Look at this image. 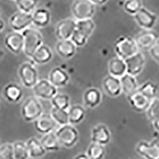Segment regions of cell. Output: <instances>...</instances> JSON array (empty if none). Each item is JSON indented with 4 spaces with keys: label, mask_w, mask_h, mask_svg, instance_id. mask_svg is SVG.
Segmentation results:
<instances>
[{
    "label": "cell",
    "mask_w": 159,
    "mask_h": 159,
    "mask_svg": "<svg viewBox=\"0 0 159 159\" xmlns=\"http://www.w3.org/2000/svg\"><path fill=\"white\" fill-rule=\"evenodd\" d=\"M53 52L52 49L45 45H41L34 53L30 60L35 65H45L52 61Z\"/></svg>",
    "instance_id": "obj_24"
},
{
    "label": "cell",
    "mask_w": 159,
    "mask_h": 159,
    "mask_svg": "<svg viewBox=\"0 0 159 159\" xmlns=\"http://www.w3.org/2000/svg\"><path fill=\"white\" fill-rule=\"evenodd\" d=\"M2 96L8 103H17L23 97V91L17 84L10 83L2 89Z\"/></svg>",
    "instance_id": "obj_20"
},
{
    "label": "cell",
    "mask_w": 159,
    "mask_h": 159,
    "mask_svg": "<svg viewBox=\"0 0 159 159\" xmlns=\"http://www.w3.org/2000/svg\"><path fill=\"white\" fill-rule=\"evenodd\" d=\"M2 54H3V52H2V50H1V49H0V57L2 56Z\"/></svg>",
    "instance_id": "obj_45"
},
{
    "label": "cell",
    "mask_w": 159,
    "mask_h": 159,
    "mask_svg": "<svg viewBox=\"0 0 159 159\" xmlns=\"http://www.w3.org/2000/svg\"><path fill=\"white\" fill-rule=\"evenodd\" d=\"M43 106L35 96L25 99L21 107V116L25 122L32 123L43 114Z\"/></svg>",
    "instance_id": "obj_4"
},
{
    "label": "cell",
    "mask_w": 159,
    "mask_h": 159,
    "mask_svg": "<svg viewBox=\"0 0 159 159\" xmlns=\"http://www.w3.org/2000/svg\"><path fill=\"white\" fill-rule=\"evenodd\" d=\"M102 86L103 92L110 97H118L123 93L120 78L108 75L103 78Z\"/></svg>",
    "instance_id": "obj_16"
},
{
    "label": "cell",
    "mask_w": 159,
    "mask_h": 159,
    "mask_svg": "<svg viewBox=\"0 0 159 159\" xmlns=\"http://www.w3.org/2000/svg\"><path fill=\"white\" fill-rule=\"evenodd\" d=\"M30 158L39 159L43 157L46 154L47 151L45 150L42 143L36 138H30L25 142Z\"/></svg>",
    "instance_id": "obj_26"
},
{
    "label": "cell",
    "mask_w": 159,
    "mask_h": 159,
    "mask_svg": "<svg viewBox=\"0 0 159 159\" xmlns=\"http://www.w3.org/2000/svg\"><path fill=\"white\" fill-rule=\"evenodd\" d=\"M152 125H153V127H154V130L157 133H159V117L156 118L155 119H154L153 121H151Z\"/></svg>",
    "instance_id": "obj_41"
},
{
    "label": "cell",
    "mask_w": 159,
    "mask_h": 159,
    "mask_svg": "<svg viewBox=\"0 0 159 159\" xmlns=\"http://www.w3.org/2000/svg\"><path fill=\"white\" fill-rule=\"evenodd\" d=\"M48 80L58 89L66 86L69 84L70 77L65 69L61 67H55L49 72Z\"/></svg>",
    "instance_id": "obj_22"
},
{
    "label": "cell",
    "mask_w": 159,
    "mask_h": 159,
    "mask_svg": "<svg viewBox=\"0 0 159 159\" xmlns=\"http://www.w3.org/2000/svg\"><path fill=\"white\" fill-rule=\"evenodd\" d=\"M15 159H30L29 150L25 142L17 141L13 143Z\"/></svg>",
    "instance_id": "obj_35"
},
{
    "label": "cell",
    "mask_w": 159,
    "mask_h": 159,
    "mask_svg": "<svg viewBox=\"0 0 159 159\" xmlns=\"http://www.w3.org/2000/svg\"><path fill=\"white\" fill-rule=\"evenodd\" d=\"M4 28H5V22H4L2 18H0V33L3 30Z\"/></svg>",
    "instance_id": "obj_44"
},
{
    "label": "cell",
    "mask_w": 159,
    "mask_h": 159,
    "mask_svg": "<svg viewBox=\"0 0 159 159\" xmlns=\"http://www.w3.org/2000/svg\"><path fill=\"white\" fill-rule=\"evenodd\" d=\"M33 61H26L20 65L18 76L23 87L33 89L38 81V72Z\"/></svg>",
    "instance_id": "obj_6"
},
{
    "label": "cell",
    "mask_w": 159,
    "mask_h": 159,
    "mask_svg": "<svg viewBox=\"0 0 159 159\" xmlns=\"http://www.w3.org/2000/svg\"><path fill=\"white\" fill-rule=\"evenodd\" d=\"M95 29H96V23L92 18L76 21L75 31L86 39L89 40L91 38L92 34L94 33Z\"/></svg>",
    "instance_id": "obj_27"
},
{
    "label": "cell",
    "mask_w": 159,
    "mask_h": 159,
    "mask_svg": "<svg viewBox=\"0 0 159 159\" xmlns=\"http://www.w3.org/2000/svg\"><path fill=\"white\" fill-rule=\"evenodd\" d=\"M15 2L18 11L32 14L38 7V0H15Z\"/></svg>",
    "instance_id": "obj_37"
},
{
    "label": "cell",
    "mask_w": 159,
    "mask_h": 159,
    "mask_svg": "<svg viewBox=\"0 0 159 159\" xmlns=\"http://www.w3.org/2000/svg\"><path fill=\"white\" fill-rule=\"evenodd\" d=\"M71 12L76 21L90 19L96 13V6L90 0H74L71 6Z\"/></svg>",
    "instance_id": "obj_5"
},
{
    "label": "cell",
    "mask_w": 159,
    "mask_h": 159,
    "mask_svg": "<svg viewBox=\"0 0 159 159\" xmlns=\"http://www.w3.org/2000/svg\"><path fill=\"white\" fill-rule=\"evenodd\" d=\"M123 7L125 12L134 16L143 7V0H124Z\"/></svg>",
    "instance_id": "obj_36"
},
{
    "label": "cell",
    "mask_w": 159,
    "mask_h": 159,
    "mask_svg": "<svg viewBox=\"0 0 159 159\" xmlns=\"http://www.w3.org/2000/svg\"><path fill=\"white\" fill-rule=\"evenodd\" d=\"M24 38L23 53L30 59L35 51L43 45L42 33L35 28L29 27L22 32Z\"/></svg>",
    "instance_id": "obj_1"
},
{
    "label": "cell",
    "mask_w": 159,
    "mask_h": 159,
    "mask_svg": "<svg viewBox=\"0 0 159 159\" xmlns=\"http://www.w3.org/2000/svg\"><path fill=\"white\" fill-rule=\"evenodd\" d=\"M127 65V73L137 76L143 72L146 65V57L143 52L139 51L133 56L125 60Z\"/></svg>",
    "instance_id": "obj_13"
},
{
    "label": "cell",
    "mask_w": 159,
    "mask_h": 159,
    "mask_svg": "<svg viewBox=\"0 0 159 159\" xmlns=\"http://www.w3.org/2000/svg\"><path fill=\"white\" fill-rule=\"evenodd\" d=\"M55 134L57 137L61 147L65 148H72L75 147L79 141V132L74 125L70 123L59 126V127L55 130Z\"/></svg>",
    "instance_id": "obj_2"
},
{
    "label": "cell",
    "mask_w": 159,
    "mask_h": 159,
    "mask_svg": "<svg viewBox=\"0 0 159 159\" xmlns=\"http://www.w3.org/2000/svg\"><path fill=\"white\" fill-rule=\"evenodd\" d=\"M8 24L13 31L22 33L32 25V15L18 11L10 17Z\"/></svg>",
    "instance_id": "obj_8"
},
{
    "label": "cell",
    "mask_w": 159,
    "mask_h": 159,
    "mask_svg": "<svg viewBox=\"0 0 159 159\" xmlns=\"http://www.w3.org/2000/svg\"><path fill=\"white\" fill-rule=\"evenodd\" d=\"M32 15V25L37 28H45L49 25L51 21L50 11L45 7L36 8Z\"/></svg>",
    "instance_id": "obj_23"
},
{
    "label": "cell",
    "mask_w": 159,
    "mask_h": 159,
    "mask_svg": "<svg viewBox=\"0 0 159 159\" xmlns=\"http://www.w3.org/2000/svg\"><path fill=\"white\" fill-rule=\"evenodd\" d=\"M76 47L75 44L68 40H58L55 45V51L59 57L65 60H69L72 58L76 53Z\"/></svg>",
    "instance_id": "obj_18"
},
{
    "label": "cell",
    "mask_w": 159,
    "mask_h": 159,
    "mask_svg": "<svg viewBox=\"0 0 159 159\" xmlns=\"http://www.w3.org/2000/svg\"><path fill=\"white\" fill-rule=\"evenodd\" d=\"M120 81H121L123 92L127 96L137 92L139 89V84L137 81L136 76L126 73L124 76L120 78Z\"/></svg>",
    "instance_id": "obj_29"
},
{
    "label": "cell",
    "mask_w": 159,
    "mask_h": 159,
    "mask_svg": "<svg viewBox=\"0 0 159 159\" xmlns=\"http://www.w3.org/2000/svg\"><path fill=\"white\" fill-rule=\"evenodd\" d=\"M86 154L90 159H103L106 154L105 146L92 142L88 147Z\"/></svg>",
    "instance_id": "obj_33"
},
{
    "label": "cell",
    "mask_w": 159,
    "mask_h": 159,
    "mask_svg": "<svg viewBox=\"0 0 159 159\" xmlns=\"http://www.w3.org/2000/svg\"><path fill=\"white\" fill-rule=\"evenodd\" d=\"M134 18L137 25L143 30H153L158 20V17L155 13L144 7L134 15Z\"/></svg>",
    "instance_id": "obj_10"
},
{
    "label": "cell",
    "mask_w": 159,
    "mask_h": 159,
    "mask_svg": "<svg viewBox=\"0 0 159 159\" xmlns=\"http://www.w3.org/2000/svg\"><path fill=\"white\" fill-rule=\"evenodd\" d=\"M69 123L72 125H77L81 123L86 116V110L82 105H71L68 109Z\"/></svg>",
    "instance_id": "obj_28"
},
{
    "label": "cell",
    "mask_w": 159,
    "mask_h": 159,
    "mask_svg": "<svg viewBox=\"0 0 159 159\" xmlns=\"http://www.w3.org/2000/svg\"><path fill=\"white\" fill-rule=\"evenodd\" d=\"M0 159H15L13 143L0 144Z\"/></svg>",
    "instance_id": "obj_39"
},
{
    "label": "cell",
    "mask_w": 159,
    "mask_h": 159,
    "mask_svg": "<svg viewBox=\"0 0 159 159\" xmlns=\"http://www.w3.org/2000/svg\"><path fill=\"white\" fill-rule=\"evenodd\" d=\"M56 122L53 120L50 114H42L34 122L35 130L41 134H45L55 131L57 127Z\"/></svg>",
    "instance_id": "obj_17"
},
{
    "label": "cell",
    "mask_w": 159,
    "mask_h": 159,
    "mask_svg": "<svg viewBox=\"0 0 159 159\" xmlns=\"http://www.w3.org/2000/svg\"><path fill=\"white\" fill-rule=\"evenodd\" d=\"M150 57L155 61L157 63L159 64V39L157 42L151 47V49L149 50Z\"/></svg>",
    "instance_id": "obj_40"
},
{
    "label": "cell",
    "mask_w": 159,
    "mask_h": 159,
    "mask_svg": "<svg viewBox=\"0 0 159 159\" xmlns=\"http://www.w3.org/2000/svg\"><path fill=\"white\" fill-rule=\"evenodd\" d=\"M76 26V21L73 18L61 20L55 27V35L58 40L70 39Z\"/></svg>",
    "instance_id": "obj_12"
},
{
    "label": "cell",
    "mask_w": 159,
    "mask_h": 159,
    "mask_svg": "<svg viewBox=\"0 0 159 159\" xmlns=\"http://www.w3.org/2000/svg\"><path fill=\"white\" fill-rule=\"evenodd\" d=\"M50 102L52 107L62 109V110L68 111V109L71 106L70 97H69V95L65 94V93L57 92V94L51 99Z\"/></svg>",
    "instance_id": "obj_32"
},
{
    "label": "cell",
    "mask_w": 159,
    "mask_h": 159,
    "mask_svg": "<svg viewBox=\"0 0 159 159\" xmlns=\"http://www.w3.org/2000/svg\"><path fill=\"white\" fill-rule=\"evenodd\" d=\"M95 6H102L107 3L109 0H90Z\"/></svg>",
    "instance_id": "obj_42"
},
{
    "label": "cell",
    "mask_w": 159,
    "mask_h": 159,
    "mask_svg": "<svg viewBox=\"0 0 159 159\" xmlns=\"http://www.w3.org/2000/svg\"><path fill=\"white\" fill-rule=\"evenodd\" d=\"M73 159H90L89 156L87 155L86 153H80V154H78L77 155L73 157Z\"/></svg>",
    "instance_id": "obj_43"
},
{
    "label": "cell",
    "mask_w": 159,
    "mask_h": 159,
    "mask_svg": "<svg viewBox=\"0 0 159 159\" xmlns=\"http://www.w3.org/2000/svg\"><path fill=\"white\" fill-rule=\"evenodd\" d=\"M40 141L47 152L57 151L61 147V145H60L57 137L55 134V131L42 134Z\"/></svg>",
    "instance_id": "obj_30"
},
{
    "label": "cell",
    "mask_w": 159,
    "mask_h": 159,
    "mask_svg": "<svg viewBox=\"0 0 159 159\" xmlns=\"http://www.w3.org/2000/svg\"><path fill=\"white\" fill-rule=\"evenodd\" d=\"M114 50L116 56L126 60L137 53L139 49L134 38L128 35H124L117 38L115 42Z\"/></svg>",
    "instance_id": "obj_3"
},
{
    "label": "cell",
    "mask_w": 159,
    "mask_h": 159,
    "mask_svg": "<svg viewBox=\"0 0 159 159\" xmlns=\"http://www.w3.org/2000/svg\"><path fill=\"white\" fill-rule=\"evenodd\" d=\"M11 1H15V0H11Z\"/></svg>",
    "instance_id": "obj_47"
},
{
    "label": "cell",
    "mask_w": 159,
    "mask_h": 159,
    "mask_svg": "<svg viewBox=\"0 0 159 159\" xmlns=\"http://www.w3.org/2000/svg\"><path fill=\"white\" fill-rule=\"evenodd\" d=\"M135 150L144 159H159V139L152 141H140L136 145Z\"/></svg>",
    "instance_id": "obj_9"
},
{
    "label": "cell",
    "mask_w": 159,
    "mask_h": 159,
    "mask_svg": "<svg viewBox=\"0 0 159 159\" xmlns=\"http://www.w3.org/2000/svg\"><path fill=\"white\" fill-rule=\"evenodd\" d=\"M111 140V133L105 124L99 123L96 125L91 131V141L107 146Z\"/></svg>",
    "instance_id": "obj_15"
},
{
    "label": "cell",
    "mask_w": 159,
    "mask_h": 159,
    "mask_svg": "<svg viewBox=\"0 0 159 159\" xmlns=\"http://www.w3.org/2000/svg\"><path fill=\"white\" fill-rule=\"evenodd\" d=\"M146 114L150 121L159 117V98L156 97L150 101L148 108L146 111Z\"/></svg>",
    "instance_id": "obj_38"
},
{
    "label": "cell",
    "mask_w": 159,
    "mask_h": 159,
    "mask_svg": "<svg viewBox=\"0 0 159 159\" xmlns=\"http://www.w3.org/2000/svg\"><path fill=\"white\" fill-rule=\"evenodd\" d=\"M50 116H52L53 120L56 122L57 124L59 125V126L66 125L69 123L68 111L52 107L50 110Z\"/></svg>",
    "instance_id": "obj_34"
},
{
    "label": "cell",
    "mask_w": 159,
    "mask_h": 159,
    "mask_svg": "<svg viewBox=\"0 0 159 159\" xmlns=\"http://www.w3.org/2000/svg\"><path fill=\"white\" fill-rule=\"evenodd\" d=\"M127 96V101L131 108L138 113L146 112L150 105V101H151L147 97H145L139 91Z\"/></svg>",
    "instance_id": "obj_19"
},
{
    "label": "cell",
    "mask_w": 159,
    "mask_h": 159,
    "mask_svg": "<svg viewBox=\"0 0 159 159\" xmlns=\"http://www.w3.org/2000/svg\"><path fill=\"white\" fill-rule=\"evenodd\" d=\"M0 14H1V9H0Z\"/></svg>",
    "instance_id": "obj_46"
},
{
    "label": "cell",
    "mask_w": 159,
    "mask_h": 159,
    "mask_svg": "<svg viewBox=\"0 0 159 159\" xmlns=\"http://www.w3.org/2000/svg\"><path fill=\"white\" fill-rule=\"evenodd\" d=\"M32 91L35 97L42 100H51L58 92L57 88L46 79L38 80Z\"/></svg>",
    "instance_id": "obj_7"
},
{
    "label": "cell",
    "mask_w": 159,
    "mask_h": 159,
    "mask_svg": "<svg viewBox=\"0 0 159 159\" xmlns=\"http://www.w3.org/2000/svg\"><path fill=\"white\" fill-rule=\"evenodd\" d=\"M103 96L99 89L91 87L84 92L83 101L84 106L89 108L93 109L99 106L102 102Z\"/></svg>",
    "instance_id": "obj_21"
},
{
    "label": "cell",
    "mask_w": 159,
    "mask_h": 159,
    "mask_svg": "<svg viewBox=\"0 0 159 159\" xmlns=\"http://www.w3.org/2000/svg\"><path fill=\"white\" fill-rule=\"evenodd\" d=\"M108 73L109 75L121 78L127 73V65L125 60L116 56L109 61L108 62Z\"/></svg>",
    "instance_id": "obj_25"
},
{
    "label": "cell",
    "mask_w": 159,
    "mask_h": 159,
    "mask_svg": "<svg viewBox=\"0 0 159 159\" xmlns=\"http://www.w3.org/2000/svg\"><path fill=\"white\" fill-rule=\"evenodd\" d=\"M4 45L6 48L14 54H19L23 52L24 38L22 33L12 31L8 33L4 38Z\"/></svg>",
    "instance_id": "obj_14"
},
{
    "label": "cell",
    "mask_w": 159,
    "mask_h": 159,
    "mask_svg": "<svg viewBox=\"0 0 159 159\" xmlns=\"http://www.w3.org/2000/svg\"><path fill=\"white\" fill-rule=\"evenodd\" d=\"M134 38L139 50L149 51L159 39V35L154 30H143Z\"/></svg>",
    "instance_id": "obj_11"
},
{
    "label": "cell",
    "mask_w": 159,
    "mask_h": 159,
    "mask_svg": "<svg viewBox=\"0 0 159 159\" xmlns=\"http://www.w3.org/2000/svg\"><path fill=\"white\" fill-rule=\"evenodd\" d=\"M138 91L145 97H147L150 100H152L157 97V92H158V86L153 81L147 80L139 86Z\"/></svg>",
    "instance_id": "obj_31"
}]
</instances>
